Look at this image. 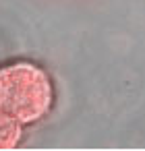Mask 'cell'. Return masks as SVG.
I'll use <instances>...</instances> for the list:
<instances>
[{"mask_svg":"<svg viewBox=\"0 0 145 151\" xmlns=\"http://www.w3.org/2000/svg\"><path fill=\"white\" fill-rule=\"evenodd\" d=\"M52 81L33 62H15L0 68V110L21 124L44 118L52 108Z\"/></svg>","mask_w":145,"mask_h":151,"instance_id":"1","label":"cell"},{"mask_svg":"<svg viewBox=\"0 0 145 151\" xmlns=\"http://www.w3.org/2000/svg\"><path fill=\"white\" fill-rule=\"evenodd\" d=\"M21 139V122L0 110V149H13Z\"/></svg>","mask_w":145,"mask_h":151,"instance_id":"2","label":"cell"}]
</instances>
